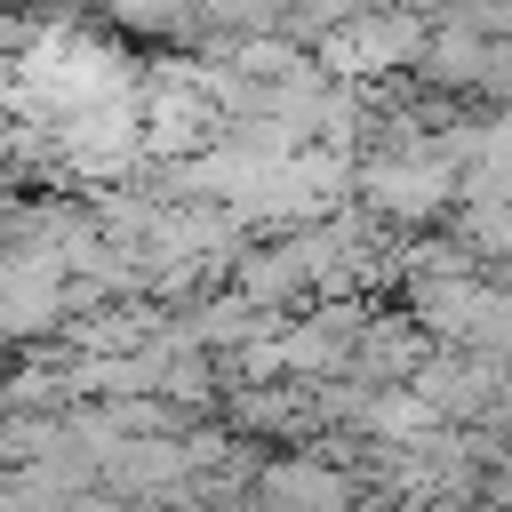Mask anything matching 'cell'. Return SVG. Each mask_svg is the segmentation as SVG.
Instances as JSON below:
<instances>
[{"mask_svg":"<svg viewBox=\"0 0 512 512\" xmlns=\"http://www.w3.org/2000/svg\"><path fill=\"white\" fill-rule=\"evenodd\" d=\"M440 192H448V168H376V200L400 216H424Z\"/></svg>","mask_w":512,"mask_h":512,"instance_id":"obj_1","label":"cell"}]
</instances>
